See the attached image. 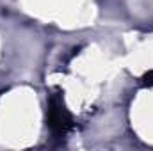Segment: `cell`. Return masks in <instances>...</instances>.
Segmentation results:
<instances>
[{"mask_svg":"<svg viewBox=\"0 0 153 151\" xmlns=\"http://www.w3.org/2000/svg\"><path fill=\"white\" fill-rule=\"evenodd\" d=\"M48 124H50L52 132L59 137L66 135L73 126L71 114L66 110L61 96H57V94L50 96V101H48Z\"/></svg>","mask_w":153,"mask_h":151,"instance_id":"1","label":"cell"},{"mask_svg":"<svg viewBox=\"0 0 153 151\" xmlns=\"http://www.w3.org/2000/svg\"><path fill=\"white\" fill-rule=\"evenodd\" d=\"M143 84L144 85H153V71H148L146 75L143 76Z\"/></svg>","mask_w":153,"mask_h":151,"instance_id":"2","label":"cell"}]
</instances>
